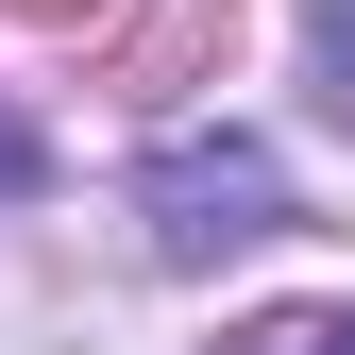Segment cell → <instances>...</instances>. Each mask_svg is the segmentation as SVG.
<instances>
[{
  "label": "cell",
  "instance_id": "4",
  "mask_svg": "<svg viewBox=\"0 0 355 355\" xmlns=\"http://www.w3.org/2000/svg\"><path fill=\"white\" fill-rule=\"evenodd\" d=\"M17 17H85V0H17Z\"/></svg>",
  "mask_w": 355,
  "mask_h": 355
},
{
  "label": "cell",
  "instance_id": "3",
  "mask_svg": "<svg viewBox=\"0 0 355 355\" xmlns=\"http://www.w3.org/2000/svg\"><path fill=\"white\" fill-rule=\"evenodd\" d=\"M338 102H355V0H338Z\"/></svg>",
  "mask_w": 355,
  "mask_h": 355
},
{
  "label": "cell",
  "instance_id": "1",
  "mask_svg": "<svg viewBox=\"0 0 355 355\" xmlns=\"http://www.w3.org/2000/svg\"><path fill=\"white\" fill-rule=\"evenodd\" d=\"M271 220H288V169L254 153V136L153 169V237H169V254H237V237H271Z\"/></svg>",
  "mask_w": 355,
  "mask_h": 355
},
{
  "label": "cell",
  "instance_id": "2",
  "mask_svg": "<svg viewBox=\"0 0 355 355\" xmlns=\"http://www.w3.org/2000/svg\"><path fill=\"white\" fill-rule=\"evenodd\" d=\"M203 51H237V0H169L136 51H119V85H136V102H169V85H187Z\"/></svg>",
  "mask_w": 355,
  "mask_h": 355
}]
</instances>
